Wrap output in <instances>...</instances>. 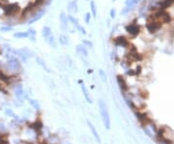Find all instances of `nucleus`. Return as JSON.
Segmentation results:
<instances>
[{
	"instance_id": "nucleus-22",
	"label": "nucleus",
	"mask_w": 174,
	"mask_h": 144,
	"mask_svg": "<svg viewBox=\"0 0 174 144\" xmlns=\"http://www.w3.org/2000/svg\"><path fill=\"white\" fill-rule=\"evenodd\" d=\"M30 127L33 130H35L36 132H40L43 128V123L41 122V121H36V122L32 123L30 125Z\"/></svg>"
},
{
	"instance_id": "nucleus-24",
	"label": "nucleus",
	"mask_w": 174,
	"mask_h": 144,
	"mask_svg": "<svg viewBox=\"0 0 174 144\" xmlns=\"http://www.w3.org/2000/svg\"><path fill=\"white\" fill-rule=\"evenodd\" d=\"M29 103L31 105V106L33 107L34 109H36V110H40L41 108V105H40V103L38 102L37 100H34V99H29Z\"/></svg>"
},
{
	"instance_id": "nucleus-28",
	"label": "nucleus",
	"mask_w": 174,
	"mask_h": 144,
	"mask_svg": "<svg viewBox=\"0 0 174 144\" xmlns=\"http://www.w3.org/2000/svg\"><path fill=\"white\" fill-rule=\"evenodd\" d=\"M138 1L139 0H126V5L127 7H133Z\"/></svg>"
},
{
	"instance_id": "nucleus-35",
	"label": "nucleus",
	"mask_w": 174,
	"mask_h": 144,
	"mask_svg": "<svg viewBox=\"0 0 174 144\" xmlns=\"http://www.w3.org/2000/svg\"><path fill=\"white\" fill-rule=\"evenodd\" d=\"M6 4H8V0H0V8H1V9Z\"/></svg>"
},
{
	"instance_id": "nucleus-4",
	"label": "nucleus",
	"mask_w": 174,
	"mask_h": 144,
	"mask_svg": "<svg viewBox=\"0 0 174 144\" xmlns=\"http://www.w3.org/2000/svg\"><path fill=\"white\" fill-rule=\"evenodd\" d=\"M125 29H126L127 32L132 37H136L139 33H140L141 27H140V25L135 23V22H132V23H129L128 25H126V26H125Z\"/></svg>"
},
{
	"instance_id": "nucleus-16",
	"label": "nucleus",
	"mask_w": 174,
	"mask_h": 144,
	"mask_svg": "<svg viewBox=\"0 0 174 144\" xmlns=\"http://www.w3.org/2000/svg\"><path fill=\"white\" fill-rule=\"evenodd\" d=\"M75 50H77V53H79L80 55H83L85 57L88 56V50H87V48L84 45H77Z\"/></svg>"
},
{
	"instance_id": "nucleus-3",
	"label": "nucleus",
	"mask_w": 174,
	"mask_h": 144,
	"mask_svg": "<svg viewBox=\"0 0 174 144\" xmlns=\"http://www.w3.org/2000/svg\"><path fill=\"white\" fill-rule=\"evenodd\" d=\"M162 23L161 21H157V19H154L150 15L148 16V18L146 19V28L147 30L149 31V33L154 34L156 33L157 31H159L162 28Z\"/></svg>"
},
{
	"instance_id": "nucleus-34",
	"label": "nucleus",
	"mask_w": 174,
	"mask_h": 144,
	"mask_svg": "<svg viewBox=\"0 0 174 144\" xmlns=\"http://www.w3.org/2000/svg\"><path fill=\"white\" fill-rule=\"evenodd\" d=\"M90 19H91V13H86V15H85V22L86 23H89Z\"/></svg>"
},
{
	"instance_id": "nucleus-31",
	"label": "nucleus",
	"mask_w": 174,
	"mask_h": 144,
	"mask_svg": "<svg viewBox=\"0 0 174 144\" xmlns=\"http://www.w3.org/2000/svg\"><path fill=\"white\" fill-rule=\"evenodd\" d=\"M0 30H1L2 32H8V31L13 30V27L12 26H3V27L0 28Z\"/></svg>"
},
{
	"instance_id": "nucleus-25",
	"label": "nucleus",
	"mask_w": 174,
	"mask_h": 144,
	"mask_svg": "<svg viewBox=\"0 0 174 144\" xmlns=\"http://www.w3.org/2000/svg\"><path fill=\"white\" fill-rule=\"evenodd\" d=\"M59 40V43H60V45H67L69 44V41H68V37H67L66 35H64V34H62V35H60L59 36V38H58Z\"/></svg>"
},
{
	"instance_id": "nucleus-41",
	"label": "nucleus",
	"mask_w": 174,
	"mask_h": 144,
	"mask_svg": "<svg viewBox=\"0 0 174 144\" xmlns=\"http://www.w3.org/2000/svg\"><path fill=\"white\" fill-rule=\"evenodd\" d=\"M48 1H49V2H50V1H51V0H48Z\"/></svg>"
},
{
	"instance_id": "nucleus-39",
	"label": "nucleus",
	"mask_w": 174,
	"mask_h": 144,
	"mask_svg": "<svg viewBox=\"0 0 174 144\" xmlns=\"http://www.w3.org/2000/svg\"><path fill=\"white\" fill-rule=\"evenodd\" d=\"M0 91H2V92H4V94H6V93H8L7 91H5L4 90V88H3V86L1 85V83H0Z\"/></svg>"
},
{
	"instance_id": "nucleus-11",
	"label": "nucleus",
	"mask_w": 174,
	"mask_h": 144,
	"mask_svg": "<svg viewBox=\"0 0 174 144\" xmlns=\"http://www.w3.org/2000/svg\"><path fill=\"white\" fill-rule=\"evenodd\" d=\"M59 19H60V28L62 29V31H67V29H68V21H68V18H67L66 14L61 13Z\"/></svg>"
},
{
	"instance_id": "nucleus-37",
	"label": "nucleus",
	"mask_w": 174,
	"mask_h": 144,
	"mask_svg": "<svg viewBox=\"0 0 174 144\" xmlns=\"http://www.w3.org/2000/svg\"><path fill=\"white\" fill-rule=\"evenodd\" d=\"M78 31L81 33V34H83V35H86L87 34V32H86V30H85V28H84L83 26H80L79 27V29H78Z\"/></svg>"
},
{
	"instance_id": "nucleus-40",
	"label": "nucleus",
	"mask_w": 174,
	"mask_h": 144,
	"mask_svg": "<svg viewBox=\"0 0 174 144\" xmlns=\"http://www.w3.org/2000/svg\"><path fill=\"white\" fill-rule=\"evenodd\" d=\"M93 72V70H91V69H90V70H88V74H91Z\"/></svg>"
},
{
	"instance_id": "nucleus-15",
	"label": "nucleus",
	"mask_w": 174,
	"mask_h": 144,
	"mask_svg": "<svg viewBox=\"0 0 174 144\" xmlns=\"http://www.w3.org/2000/svg\"><path fill=\"white\" fill-rule=\"evenodd\" d=\"M80 87H81V91H82L83 96H84V98H85V100L87 101V103H92V99L90 98L89 91H88V89H87L86 86L84 85V83H81Z\"/></svg>"
},
{
	"instance_id": "nucleus-38",
	"label": "nucleus",
	"mask_w": 174,
	"mask_h": 144,
	"mask_svg": "<svg viewBox=\"0 0 174 144\" xmlns=\"http://www.w3.org/2000/svg\"><path fill=\"white\" fill-rule=\"evenodd\" d=\"M127 74H130V76H135V72L133 71V70H130V71L127 72Z\"/></svg>"
},
{
	"instance_id": "nucleus-6",
	"label": "nucleus",
	"mask_w": 174,
	"mask_h": 144,
	"mask_svg": "<svg viewBox=\"0 0 174 144\" xmlns=\"http://www.w3.org/2000/svg\"><path fill=\"white\" fill-rule=\"evenodd\" d=\"M113 44L116 47H122V48H128L130 45V42L125 36H118L112 40Z\"/></svg>"
},
{
	"instance_id": "nucleus-14",
	"label": "nucleus",
	"mask_w": 174,
	"mask_h": 144,
	"mask_svg": "<svg viewBox=\"0 0 174 144\" xmlns=\"http://www.w3.org/2000/svg\"><path fill=\"white\" fill-rule=\"evenodd\" d=\"M36 62H37V64L40 66V67H42V69L44 71H46V73H50V70H49V68L48 67V65H46V61L42 58V57L37 56L36 57Z\"/></svg>"
},
{
	"instance_id": "nucleus-5",
	"label": "nucleus",
	"mask_w": 174,
	"mask_h": 144,
	"mask_svg": "<svg viewBox=\"0 0 174 144\" xmlns=\"http://www.w3.org/2000/svg\"><path fill=\"white\" fill-rule=\"evenodd\" d=\"M7 67L10 69V70L17 71L20 69L21 65H20V62H19V59L16 58V57H14V56H11L7 61Z\"/></svg>"
},
{
	"instance_id": "nucleus-30",
	"label": "nucleus",
	"mask_w": 174,
	"mask_h": 144,
	"mask_svg": "<svg viewBox=\"0 0 174 144\" xmlns=\"http://www.w3.org/2000/svg\"><path fill=\"white\" fill-rule=\"evenodd\" d=\"M139 95H140V97L142 98V99H147L148 96H149V94H148V92L146 90H140Z\"/></svg>"
},
{
	"instance_id": "nucleus-2",
	"label": "nucleus",
	"mask_w": 174,
	"mask_h": 144,
	"mask_svg": "<svg viewBox=\"0 0 174 144\" xmlns=\"http://www.w3.org/2000/svg\"><path fill=\"white\" fill-rule=\"evenodd\" d=\"M2 9L5 17H13L14 15H17L20 12L21 8H20L19 3H8Z\"/></svg>"
},
{
	"instance_id": "nucleus-23",
	"label": "nucleus",
	"mask_w": 174,
	"mask_h": 144,
	"mask_svg": "<svg viewBox=\"0 0 174 144\" xmlns=\"http://www.w3.org/2000/svg\"><path fill=\"white\" fill-rule=\"evenodd\" d=\"M46 43H48V44L50 45L51 48H56L57 47V44H56V41H55V39H54V36L51 35L48 37V39H46Z\"/></svg>"
},
{
	"instance_id": "nucleus-19",
	"label": "nucleus",
	"mask_w": 174,
	"mask_h": 144,
	"mask_svg": "<svg viewBox=\"0 0 174 144\" xmlns=\"http://www.w3.org/2000/svg\"><path fill=\"white\" fill-rule=\"evenodd\" d=\"M69 11H72L74 13L78 12V6H77V0H72V2H70L68 6Z\"/></svg>"
},
{
	"instance_id": "nucleus-26",
	"label": "nucleus",
	"mask_w": 174,
	"mask_h": 144,
	"mask_svg": "<svg viewBox=\"0 0 174 144\" xmlns=\"http://www.w3.org/2000/svg\"><path fill=\"white\" fill-rule=\"evenodd\" d=\"M14 37L17 39H26V38H28V33L27 32H17L14 34Z\"/></svg>"
},
{
	"instance_id": "nucleus-1",
	"label": "nucleus",
	"mask_w": 174,
	"mask_h": 144,
	"mask_svg": "<svg viewBox=\"0 0 174 144\" xmlns=\"http://www.w3.org/2000/svg\"><path fill=\"white\" fill-rule=\"evenodd\" d=\"M98 105H99V110H100L102 120H103L104 128H106V130H109L111 125H110L109 112H108V109H107V106L106 105V103H104L103 100H100L98 103Z\"/></svg>"
},
{
	"instance_id": "nucleus-8",
	"label": "nucleus",
	"mask_w": 174,
	"mask_h": 144,
	"mask_svg": "<svg viewBox=\"0 0 174 144\" xmlns=\"http://www.w3.org/2000/svg\"><path fill=\"white\" fill-rule=\"evenodd\" d=\"M116 80H117V83L119 85V87L123 92H127L129 90V85H128V83L126 81V79H125V77L123 76H121V74H118L117 76H116Z\"/></svg>"
},
{
	"instance_id": "nucleus-10",
	"label": "nucleus",
	"mask_w": 174,
	"mask_h": 144,
	"mask_svg": "<svg viewBox=\"0 0 174 144\" xmlns=\"http://www.w3.org/2000/svg\"><path fill=\"white\" fill-rule=\"evenodd\" d=\"M16 97L19 102H23L25 99H27L28 96H27V93L23 90L21 86H19V87L16 89Z\"/></svg>"
},
{
	"instance_id": "nucleus-13",
	"label": "nucleus",
	"mask_w": 174,
	"mask_h": 144,
	"mask_svg": "<svg viewBox=\"0 0 174 144\" xmlns=\"http://www.w3.org/2000/svg\"><path fill=\"white\" fill-rule=\"evenodd\" d=\"M45 14H46V10H41V11H39V12H38L36 15L33 16V18H32L31 19H29V21H28V24H32V23H34V22L40 21V19L43 18V16L45 15Z\"/></svg>"
},
{
	"instance_id": "nucleus-18",
	"label": "nucleus",
	"mask_w": 174,
	"mask_h": 144,
	"mask_svg": "<svg viewBox=\"0 0 174 144\" xmlns=\"http://www.w3.org/2000/svg\"><path fill=\"white\" fill-rule=\"evenodd\" d=\"M67 18H68V21L71 22V23L74 25V26L77 28V29L78 30L79 29V27L81 26V25L79 24V22H78V21H77V19H75V17H72V16H71V15H69V16H67Z\"/></svg>"
},
{
	"instance_id": "nucleus-17",
	"label": "nucleus",
	"mask_w": 174,
	"mask_h": 144,
	"mask_svg": "<svg viewBox=\"0 0 174 144\" xmlns=\"http://www.w3.org/2000/svg\"><path fill=\"white\" fill-rule=\"evenodd\" d=\"M172 4H174V0H162V2H160V9L165 10Z\"/></svg>"
},
{
	"instance_id": "nucleus-27",
	"label": "nucleus",
	"mask_w": 174,
	"mask_h": 144,
	"mask_svg": "<svg viewBox=\"0 0 174 144\" xmlns=\"http://www.w3.org/2000/svg\"><path fill=\"white\" fill-rule=\"evenodd\" d=\"M27 33H28V37L31 39V41H35V36H36V31L34 29H28L27 30Z\"/></svg>"
},
{
	"instance_id": "nucleus-9",
	"label": "nucleus",
	"mask_w": 174,
	"mask_h": 144,
	"mask_svg": "<svg viewBox=\"0 0 174 144\" xmlns=\"http://www.w3.org/2000/svg\"><path fill=\"white\" fill-rule=\"evenodd\" d=\"M36 8H38L36 3H35L34 1L33 2H30V3L26 5V7L21 11V17H22V18H26V16H27L29 13H31L33 10L36 9Z\"/></svg>"
},
{
	"instance_id": "nucleus-29",
	"label": "nucleus",
	"mask_w": 174,
	"mask_h": 144,
	"mask_svg": "<svg viewBox=\"0 0 174 144\" xmlns=\"http://www.w3.org/2000/svg\"><path fill=\"white\" fill-rule=\"evenodd\" d=\"M99 74H100V76H101V79L103 80L104 82H106V74L104 73V70H99Z\"/></svg>"
},
{
	"instance_id": "nucleus-7",
	"label": "nucleus",
	"mask_w": 174,
	"mask_h": 144,
	"mask_svg": "<svg viewBox=\"0 0 174 144\" xmlns=\"http://www.w3.org/2000/svg\"><path fill=\"white\" fill-rule=\"evenodd\" d=\"M135 115H136V118L138 119V121L140 122V124L142 126H147L152 122V120L150 119L149 117L147 116L146 113H143V112H135Z\"/></svg>"
},
{
	"instance_id": "nucleus-33",
	"label": "nucleus",
	"mask_w": 174,
	"mask_h": 144,
	"mask_svg": "<svg viewBox=\"0 0 174 144\" xmlns=\"http://www.w3.org/2000/svg\"><path fill=\"white\" fill-rule=\"evenodd\" d=\"M135 74L137 76V74H140V73L142 72V67L140 65H138L137 67H136V69L135 70Z\"/></svg>"
},
{
	"instance_id": "nucleus-36",
	"label": "nucleus",
	"mask_w": 174,
	"mask_h": 144,
	"mask_svg": "<svg viewBox=\"0 0 174 144\" xmlns=\"http://www.w3.org/2000/svg\"><path fill=\"white\" fill-rule=\"evenodd\" d=\"M115 15H116V11L112 8V9L110 10V18H111V19H114V18H115Z\"/></svg>"
},
{
	"instance_id": "nucleus-21",
	"label": "nucleus",
	"mask_w": 174,
	"mask_h": 144,
	"mask_svg": "<svg viewBox=\"0 0 174 144\" xmlns=\"http://www.w3.org/2000/svg\"><path fill=\"white\" fill-rule=\"evenodd\" d=\"M90 9H91V15L93 16V18L96 19V17H97V5H96L94 0H91V2H90Z\"/></svg>"
},
{
	"instance_id": "nucleus-12",
	"label": "nucleus",
	"mask_w": 174,
	"mask_h": 144,
	"mask_svg": "<svg viewBox=\"0 0 174 144\" xmlns=\"http://www.w3.org/2000/svg\"><path fill=\"white\" fill-rule=\"evenodd\" d=\"M87 124H88L89 129L91 130L92 134L94 135V137H95L96 141H97V142H98L99 144H102V142H101V138H100V135H99L98 132H97V130H96V128H95V126L93 125V124H92L91 122H90V121H87Z\"/></svg>"
},
{
	"instance_id": "nucleus-20",
	"label": "nucleus",
	"mask_w": 174,
	"mask_h": 144,
	"mask_svg": "<svg viewBox=\"0 0 174 144\" xmlns=\"http://www.w3.org/2000/svg\"><path fill=\"white\" fill-rule=\"evenodd\" d=\"M52 34V32H51V29H50V27H48V26H44L43 27V29H42V36L44 37L45 39H48L49 36H50Z\"/></svg>"
},
{
	"instance_id": "nucleus-32",
	"label": "nucleus",
	"mask_w": 174,
	"mask_h": 144,
	"mask_svg": "<svg viewBox=\"0 0 174 144\" xmlns=\"http://www.w3.org/2000/svg\"><path fill=\"white\" fill-rule=\"evenodd\" d=\"M82 45H84L85 47H88V48H92L93 47V44L91 42L87 41V40H83L82 41Z\"/></svg>"
}]
</instances>
